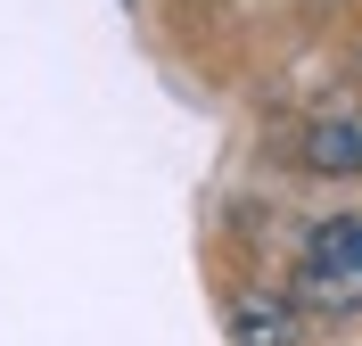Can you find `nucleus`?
<instances>
[{"label":"nucleus","instance_id":"nucleus-2","mask_svg":"<svg viewBox=\"0 0 362 346\" xmlns=\"http://www.w3.org/2000/svg\"><path fill=\"white\" fill-rule=\"evenodd\" d=\"M296 165H305V173H362V108L305 124V132H296Z\"/></svg>","mask_w":362,"mask_h":346},{"label":"nucleus","instance_id":"nucleus-3","mask_svg":"<svg viewBox=\"0 0 362 346\" xmlns=\"http://www.w3.org/2000/svg\"><path fill=\"white\" fill-rule=\"evenodd\" d=\"M230 338L239 346H296V305H280V297H230Z\"/></svg>","mask_w":362,"mask_h":346},{"label":"nucleus","instance_id":"nucleus-1","mask_svg":"<svg viewBox=\"0 0 362 346\" xmlns=\"http://www.w3.org/2000/svg\"><path fill=\"white\" fill-rule=\"evenodd\" d=\"M296 289L313 305H362V214L321 223L296 255Z\"/></svg>","mask_w":362,"mask_h":346}]
</instances>
